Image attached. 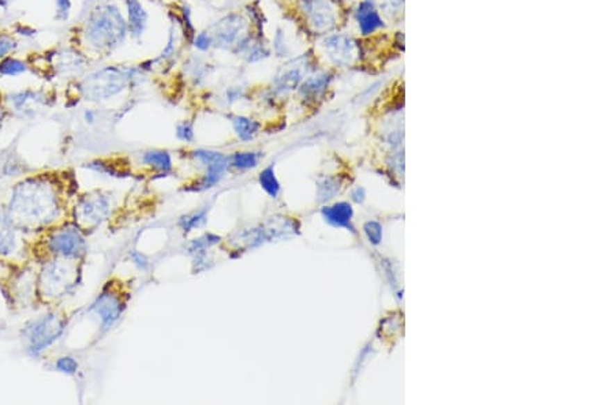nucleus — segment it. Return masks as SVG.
Returning a JSON list of instances; mask_svg holds the SVG:
<instances>
[{
    "label": "nucleus",
    "instance_id": "obj_1",
    "mask_svg": "<svg viewBox=\"0 0 614 405\" xmlns=\"http://www.w3.org/2000/svg\"><path fill=\"white\" fill-rule=\"evenodd\" d=\"M66 175L38 173L18 182L10 191L6 213L21 231L41 234L65 223L69 196Z\"/></svg>",
    "mask_w": 614,
    "mask_h": 405
},
{
    "label": "nucleus",
    "instance_id": "obj_2",
    "mask_svg": "<svg viewBox=\"0 0 614 405\" xmlns=\"http://www.w3.org/2000/svg\"><path fill=\"white\" fill-rule=\"evenodd\" d=\"M77 259L49 258L41 262L35 295L45 306H53L77 285Z\"/></svg>",
    "mask_w": 614,
    "mask_h": 405
},
{
    "label": "nucleus",
    "instance_id": "obj_3",
    "mask_svg": "<svg viewBox=\"0 0 614 405\" xmlns=\"http://www.w3.org/2000/svg\"><path fill=\"white\" fill-rule=\"evenodd\" d=\"M86 250L85 239L77 224L62 223L39 234L33 255L41 262L49 258L79 259ZM40 262V264H41Z\"/></svg>",
    "mask_w": 614,
    "mask_h": 405
},
{
    "label": "nucleus",
    "instance_id": "obj_4",
    "mask_svg": "<svg viewBox=\"0 0 614 405\" xmlns=\"http://www.w3.org/2000/svg\"><path fill=\"white\" fill-rule=\"evenodd\" d=\"M126 36V24L114 4L97 7L86 21V41L99 49H113Z\"/></svg>",
    "mask_w": 614,
    "mask_h": 405
},
{
    "label": "nucleus",
    "instance_id": "obj_5",
    "mask_svg": "<svg viewBox=\"0 0 614 405\" xmlns=\"http://www.w3.org/2000/svg\"><path fill=\"white\" fill-rule=\"evenodd\" d=\"M63 327V317L52 311L45 316H40L26 325L22 331V337L28 350L32 354H38L51 345L62 334Z\"/></svg>",
    "mask_w": 614,
    "mask_h": 405
},
{
    "label": "nucleus",
    "instance_id": "obj_6",
    "mask_svg": "<svg viewBox=\"0 0 614 405\" xmlns=\"http://www.w3.org/2000/svg\"><path fill=\"white\" fill-rule=\"evenodd\" d=\"M213 46L233 49L243 53L253 42L251 35L246 33V22L239 14H231L215 24L213 32L209 33Z\"/></svg>",
    "mask_w": 614,
    "mask_h": 405
},
{
    "label": "nucleus",
    "instance_id": "obj_7",
    "mask_svg": "<svg viewBox=\"0 0 614 405\" xmlns=\"http://www.w3.org/2000/svg\"><path fill=\"white\" fill-rule=\"evenodd\" d=\"M127 78L128 76L122 70L104 69L96 74L89 76L82 87L86 96L90 97V100L108 98L124 87Z\"/></svg>",
    "mask_w": 614,
    "mask_h": 405
},
{
    "label": "nucleus",
    "instance_id": "obj_8",
    "mask_svg": "<svg viewBox=\"0 0 614 405\" xmlns=\"http://www.w3.org/2000/svg\"><path fill=\"white\" fill-rule=\"evenodd\" d=\"M21 231L11 223L6 209L0 206V259L13 258L22 248Z\"/></svg>",
    "mask_w": 614,
    "mask_h": 405
},
{
    "label": "nucleus",
    "instance_id": "obj_9",
    "mask_svg": "<svg viewBox=\"0 0 614 405\" xmlns=\"http://www.w3.org/2000/svg\"><path fill=\"white\" fill-rule=\"evenodd\" d=\"M195 159H198L202 164H205L208 166V173L205 180L201 183L202 189H208L212 187L213 184H216L222 175L224 173L227 165H229V159L217 152H212V150H195L194 152Z\"/></svg>",
    "mask_w": 614,
    "mask_h": 405
},
{
    "label": "nucleus",
    "instance_id": "obj_10",
    "mask_svg": "<svg viewBox=\"0 0 614 405\" xmlns=\"http://www.w3.org/2000/svg\"><path fill=\"white\" fill-rule=\"evenodd\" d=\"M302 10L308 22L318 31L329 28L333 24V12L325 0H304Z\"/></svg>",
    "mask_w": 614,
    "mask_h": 405
},
{
    "label": "nucleus",
    "instance_id": "obj_11",
    "mask_svg": "<svg viewBox=\"0 0 614 405\" xmlns=\"http://www.w3.org/2000/svg\"><path fill=\"white\" fill-rule=\"evenodd\" d=\"M93 310L100 317L103 326L110 327L120 317L122 302L114 293H103L93 306Z\"/></svg>",
    "mask_w": 614,
    "mask_h": 405
},
{
    "label": "nucleus",
    "instance_id": "obj_12",
    "mask_svg": "<svg viewBox=\"0 0 614 405\" xmlns=\"http://www.w3.org/2000/svg\"><path fill=\"white\" fill-rule=\"evenodd\" d=\"M304 78L299 67H283L280 73L273 80V92L277 94H284L295 90Z\"/></svg>",
    "mask_w": 614,
    "mask_h": 405
},
{
    "label": "nucleus",
    "instance_id": "obj_13",
    "mask_svg": "<svg viewBox=\"0 0 614 405\" xmlns=\"http://www.w3.org/2000/svg\"><path fill=\"white\" fill-rule=\"evenodd\" d=\"M128 12V31L134 39L142 36L148 25V14L138 0H127Z\"/></svg>",
    "mask_w": 614,
    "mask_h": 405
},
{
    "label": "nucleus",
    "instance_id": "obj_14",
    "mask_svg": "<svg viewBox=\"0 0 614 405\" xmlns=\"http://www.w3.org/2000/svg\"><path fill=\"white\" fill-rule=\"evenodd\" d=\"M356 19L359 24V29L363 35L373 33L377 28L381 26V19L379 17V12L374 8V4L369 0L362 1L359 4V8L356 11Z\"/></svg>",
    "mask_w": 614,
    "mask_h": 405
},
{
    "label": "nucleus",
    "instance_id": "obj_15",
    "mask_svg": "<svg viewBox=\"0 0 614 405\" xmlns=\"http://www.w3.org/2000/svg\"><path fill=\"white\" fill-rule=\"evenodd\" d=\"M328 52L331 53V58L335 59L338 63H348L351 58L354 56V44L351 40L342 36L332 37L325 42Z\"/></svg>",
    "mask_w": 614,
    "mask_h": 405
},
{
    "label": "nucleus",
    "instance_id": "obj_16",
    "mask_svg": "<svg viewBox=\"0 0 614 405\" xmlns=\"http://www.w3.org/2000/svg\"><path fill=\"white\" fill-rule=\"evenodd\" d=\"M325 218L335 225H347L352 217V209L347 203H338L322 210Z\"/></svg>",
    "mask_w": 614,
    "mask_h": 405
},
{
    "label": "nucleus",
    "instance_id": "obj_17",
    "mask_svg": "<svg viewBox=\"0 0 614 405\" xmlns=\"http://www.w3.org/2000/svg\"><path fill=\"white\" fill-rule=\"evenodd\" d=\"M232 124H233L235 132L238 134V137L242 141L253 139L256 137V134L258 132V128H260L258 123L254 122L253 119L246 118V117H235L232 119Z\"/></svg>",
    "mask_w": 614,
    "mask_h": 405
},
{
    "label": "nucleus",
    "instance_id": "obj_18",
    "mask_svg": "<svg viewBox=\"0 0 614 405\" xmlns=\"http://www.w3.org/2000/svg\"><path fill=\"white\" fill-rule=\"evenodd\" d=\"M326 83H328L326 76H314V77H310V78H307L306 81L301 85V87H299V93H301L305 98L315 97V96H318V94L325 89Z\"/></svg>",
    "mask_w": 614,
    "mask_h": 405
},
{
    "label": "nucleus",
    "instance_id": "obj_19",
    "mask_svg": "<svg viewBox=\"0 0 614 405\" xmlns=\"http://www.w3.org/2000/svg\"><path fill=\"white\" fill-rule=\"evenodd\" d=\"M144 162L152 165L156 169H160L164 172L169 171L172 166L171 156L167 152H160V150H152V152L145 153Z\"/></svg>",
    "mask_w": 614,
    "mask_h": 405
},
{
    "label": "nucleus",
    "instance_id": "obj_20",
    "mask_svg": "<svg viewBox=\"0 0 614 405\" xmlns=\"http://www.w3.org/2000/svg\"><path fill=\"white\" fill-rule=\"evenodd\" d=\"M260 183H261L263 189L268 193L270 197L276 198V197L279 196V193H280V183H279L276 175H274L273 166H268V168H265V169L261 172V175H260Z\"/></svg>",
    "mask_w": 614,
    "mask_h": 405
},
{
    "label": "nucleus",
    "instance_id": "obj_21",
    "mask_svg": "<svg viewBox=\"0 0 614 405\" xmlns=\"http://www.w3.org/2000/svg\"><path fill=\"white\" fill-rule=\"evenodd\" d=\"M260 155L254 153V152H239L232 155L229 162H231L232 166L239 168V169H249V168H254L258 165L260 162Z\"/></svg>",
    "mask_w": 614,
    "mask_h": 405
},
{
    "label": "nucleus",
    "instance_id": "obj_22",
    "mask_svg": "<svg viewBox=\"0 0 614 405\" xmlns=\"http://www.w3.org/2000/svg\"><path fill=\"white\" fill-rule=\"evenodd\" d=\"M26 71V64L22 60H18L15 58H4L0 62V74L15 77L18 74H22Z\"/></svg>",
    "mask_w": 614,
    "mask_h": 405
},
{
    "label": "nucleus",
    "instance_id": "obj_23",
    "mask_svg": "<svg viewBox=\"0 0 614 405\" xmlns=\"http://www.w3.org/2000/svg\"><path fill=\"white\" fill-rule=\"evenodd\" d=\"M269 53L270 52H269L268 48L264 44L256 42V41H253L250 44V46L243 52V55H244V58H246V60L249 63H256V62L264 60V59L268 58Z\"/></svg>",
    "mask_w": 614,
    "mask_h": 405
},
{
    "label": "nucleus",
    "instance_id": "obj_24",
    "mask_svg": "<svg viewBox=\"0 0 614 405\" xmlns=\"http://www.w3.org/2000/svg\"><path fill=\"white\" fill-rule=\"evenodd\" d=\"M204 220H205V212H198V213H192V214L182 217L179 224L185 231H192V228H195L201 223H204Z\"/></svg>",
    "mask_w": 614,
    "mask_h": 405
},
{
    "label": "nucleus",
    "instance_id": "obj_25",
    "mask_svg": "<svg viewBox=\"0 0 614 405\" xmlns=\"http://www.w3.org/2000/svg\"><path fill=\"white\" fill-rule=\"evenodd\" d=\"M192 44H194V46H195L198 51H201V52H206V51H209V49L213 46L212 37H210V35L206 33V32H202V33L195 35V36H194V40H192Z\"/></svg>",
    "mask_w": 614,
    "mask_h": 405
},
{
    "label": "nucleus",
    "instance_id": "obj_26",
    "mask_svg": "<svg viewBox=\"0 0 614 405\" xmlns=\"http://www.w3.org/2000/svg\"><path fill=\"white\" fill-rule=\"evenodd\" d=\"M176 135H178V138L182 139V141H186V142L192 141V138H194V130H192V124L189 122H183L181 123V124H178V127H176Z\"/></svg>",
    "mask_w": 614,
    "mask_h": 405
},
{
    "label": "nucleus",
    "instance_id": "obj_27",
    "mask_svg": "<svg viewBox=\"0 0 614 405\" xmlns=\"http://www.w3.org/2000/svg\"><path fill=\"white\" fill-rule=\"evenodd\" d=\"M17 48V42L8 36L0 37V60L7 58L10 52H13Z\"/></svg>",
    "mask_w": 614,
    "mask_h": 405
},
{
    "label": "nucleus",
    "instance_id": "obj_28",
    "mask_svg": "<svg viewBox=\"0 0 614 405\" xmlns=\"http://www.w3.org/2000/svg\"><path fill=\"white\" fill-rule=\"evenodd\" d=\"M365 231L370 239V242L373 243H379L381 239V228L377 223H367L365 225Z\"/></svg>",
    "mask_w": 614,
    "mask_h": 405
},
{
    "label": "nucleus",
    "instance_id": "obj_29",
    "mask_svg": "<svg viewBox=\"0 0 614 405\" xmlns=\"http://www.w3.org/2000/svg\"><path fill=\"white\" fill-rule=\"evenodd\" d=\"M58 370H60L62 372H67V374H73L77 370L78 365L74 359L72 358H62L58 361L56 363Z\"/></svg>",
    "mask_w": 614,
    "mask_h": 405
},
{
    "label": "nucleus",
    "instance_id": "obj_30",
    "mask_svg": "<svg viewBox=\"0 0 614 405\" xmlns=\"http://www.w3.org/2000/svg\"><path fill=\"white\" fill-rule=\"evenodd\" d=\"M56 8H58V18L66 19L70 11V0H56Z\"/></svg>",
    "mask_w": 614,
    "mask_h": 405
},
{
    "label": "nucleus",
    "instance_id": "obj_31",
    "mask_svg": "<svg viewBox=\"0 0 614 405\" xmlns=\"http://www.w3.org/2000/svg\"><path fill=\"white\" fill-rule=\"evenodd\" d=\"M131 258H133V261H134V264L135 265H138L141 269L144 268H147V265H148V261H147V258L141 254V252H133V255H131Z\"/></svg>",
    "mask_w": 614,
    "mask_h": 405
},
{
    "label": "nucleus",
    "instance_id": "obj_32",
    "mask_svg": "<svg viewBox=\"0 0 614 405\" xmlns=\"http://www.w3.org/2000/svg\"><path fill=\"white\" fill-rule=\"evenodd\" d=\"M242 96V90L239 89V86H232L227 90V100L232 103L235 100H238Z\"/></svg>",
    "mask_w": 614,
    "mask_h": 405
}]
</instances>
